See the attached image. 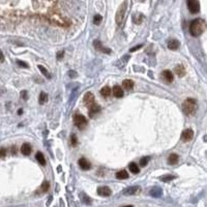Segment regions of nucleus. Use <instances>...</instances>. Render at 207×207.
<instances>
[{
	"instance_id": "obj_31",
	"label": "nucleus",
	"mask_w": 207,
	"mask_h": 207,
	"mask_svg": "<svg viewBox=\"0 0 207 207\" xmlns=\"http://www.w3.org/2000/svg\"><path fill=\"white\" fill-rule=\"evenodd\" d=\"M71 141H72V145L73 146H77V137L75 135H72L71 136Z\"/></svg>"
},
{
	"instance_id": "obj_6",
	"label": "nucleus",
	"mask_w": 207,
	"mask_h": 207,
	"mask_svg": "<svg viewBox=\"0 0 207 207\" xmlns=\"http://www.w3.org/2000/svg\"><path fill=\"white\" fill-rule=\"evenodd\" d=\"M162 78H163V80L165 81L166 83L170 84V83H172L174 80L173 73H172L171 71H169V69H166V71H164V72L162 73Z\"/></svg>"
},
{
	"instance_id": "obj_3",
	"label": "nucleus",
	"mask_w": 207,
	"mask_h": 207,
	"mask_svg": "<svg viewBox=\"0 0 207 207\" xmlns=\"http://www.w3.org/2000/svg\"><path fill=\"white\" fill-rule=\"evenodd\" d=\"M126 7H127V1H124L120 4V6L118 7L117 11H116V17H115V20H116V23L118 26L122 24V21L124 19V16H125V13H126Z\"/></svg>"
},
{
	"instance_id": "obj_13",
	"label": "nucleus",
	"mask_w": 207,
	"mask_h": 207,
	"mask_svg": "<svg viewBox=\"0 0 207 207\" xmlns=\"http://www.w3.org/2000/svg\"><path fill=\"white\" fill-rule=\"evenodd\" d=\"M31 150H32V148L28 143H24L21 147V152L24 155H29L31 153Z\"/></svg>"
},
{
	"instance_id": "obj_32",
	"label": "nucleus",
	"mask_w": 207,
	"mask_h": 207,
	"mask_svg": "<svg viewBox=\"0 0 207 207\" xmlns=\"http://www.w3.org/2000/svg\"><path fill=\"white\" fill-rule=\"evenodd\" d=\"M64 54V51H60V52L57 54V59H62V56Z\"/></svg>"
},
{
	"instance_id": "obj_14",
	"label": "nucleus",
	"mask_w": 207,
	"mask_h": 207,
	"mask_svg": "<svg viewBox=\"0 0 207 207\" xmlns=\"http://www.w3.org/2000/svg\"><path fill=\"white\" fill-rule=\"evenodd\" d=\"M94 47L97 48L99 51H102V52L107 53V54H110V53H111L110 49H106V48H104L102 46V44H101L99 41H94Z\"/></svg>"
},
{
	"instance_id": "obj_33",
	"label": "nucleus",
	"mask_w": 207,
	"mask_h": 207,
	"mask_svg": "<svg viewBox=\"0 0 207 207\" xmlns=\"http://www.w3.org/2000/svg\"><path fill=\"white\" fill-rule=\"evenodd\" d=\"M5 148H4V147H2V148H1V157H2V158H4V157H5Z\"/></svg>"
},
{
	"instance_id": "obj_20",
	"label": "nucleus",
	"mask_w": 207,
	"mask_h": 207,
	"mask_svg": "<svg viewBox=\"0 0 207 207\" xmlns=\"http://www.w3.org/2000/svg\"><path fill=\"white\" fill-rule=\"evenodd\" d=\"M122 86L124 87V89H126V90H130V89L134 87V82H132V80L126 79V80H124L123 82H122Z\"/></svg>"
},
{
	"instance_id": "obj_24",
	"label": "nucleus",
	"mask_w": 207,
	"mask_h": 207,
	"mask_svg": "<svg viewBox=\"0 0 207 207\" xmlns=\"http://www.w3.org/2000/svg\"><path fill=\"white\" fill-rule=\"evenodd\" d=\"M48 101V94L46 92H41L39 94V104H45V103H47Z\"/></svg>"
},
{
	"instance_id": "obj_34",
	"label": "nucleus",
	"mask_w": 207,
	"mask_h": 207,
	"mask_svg": "<svg viewBox=\"0 0 207 207\" xmlns=\"http://www.w3.org/2000/svg\"><path fill=\"white\" fill-rule=\"evenodd\" d=\"M141 48H142V45H140V46H137V47H135V48H132L130 51V52H135V51H137L138 49H141Z\"/></svg>"
},
{
	"instance_id": "obj_30",
	"label": "nucleus",
	"mask_w": 207,
	"mask_h": 207,
	"mask_svg": "<svg viewBox=\"0 0 207 207\" xmlns=\"http://www.w3.org/2000/svg\"><path fill=\"white\" fill-rule=\"evenodd\" d=\"M175 177L174 176H172V175H166V176H163V177H160V179L162 180H164L165 182H168V181H170V180H172V179H174Z\"/></svg>"
},
{
	"instance_id": "obj_9",
	"label": "nucleus",
	"mask_w": 207,
	"mask_h": 207,
	"mask_svg": "<svg viewBox=\"0 0 207 207\" xmlns=\"http://www.w3.org/2000/svg\"><path fill=\"white\" fill-rule=\"evenodd\" d=\"M97 194H99V196L108 197L112 194V190L108 188V186H101V188H97Z\"/></svg>"
},
{
	"instance_id": "obj_7",
	"label": "nucleus",
	"mask_w": 207,
	"mask_h": 207,
	"mask_svg": "<svg viewBox=\"0 0 207 207\" xmlns=\"http://www.w3.org/2000/svg\"><path fill=\"white\" fill-rule=\"evenodd\" d=\"M84 104L89 108L94 105V95L91 92H87L84 95Z\"/></svg>"
},
{
	"instance_id": "obj_17",
	"label": "nucleus",
	"mask_w": 207,
	"mask_h": 207,
	"mask_svg": "<svg viewBox=\"0 0 207 207\" xmlns=\"http://www.w3.org/2000/svg\"><path fill=\"white\" fill-rule=\"evenodd\" d=\"M175 73L178 77H183L185 75V69L183 65H177L176 69H175Z\"/></svg>"
},
{
	"instance_id": "obj_26",
	"label": "nucleus",
	"mask_w": 207,
	"mask_h": 207,
	"mask_svg": "<svg viewBox=\"0 0 207 207\" xmlns=\"http://www.w3.org/2000/svg\"><path fill=\"white\" fill-rule=\"evenodd\" d=\"M150 194H151L153 197H160L162 196V190H160V188H153V190L150 192Z\"/></svg>"
},
{
	"instance_id": "obj_36",
	"label": "nucleus",
	"mask_w": 207,
	"mask_h": 207,
	"mask_svg": "<svg viewBox=\"0 0 207 207\" xmlns=\"http://www.w3.org/2000/svg\"><path fill=\"white\" fill-rule=\"evenodd\" d=\"M21 95H22V97L23 99H27V92L26 91H22V93H21Z\"/></svg>"
},
{
	"instance_id": "obj_11",
	"label": "nucleus",
	"mask_w": 207,
	"mask_h": 207,
	"mask_svg": "<svg viewBox=\"0 0 207 207\" xmlns=\"http://www.w3.org/2000/svg\"><path fill=\"white\" fill-rule=\"evenodd\" d=\"M140 190H141L140 186H130V188H127L126 190H124L123 194L124 195H136Z\"/></svg>"
},
{
	"instance_id": "obj_8",
	"label": "nucleus",
	"mask_w": 207,
	"mask_h": 207,
	"mask_svg": "<svg viewBox=\"0 0 207 207\" xmlns=\"http://www.w3.org/2000/svg\"><path fill=\"white\" fill-rule=\"evenodd\" d=\"M78 164H79V166H80V168L82 169V170H85V171H87V170H89V169L91 168V164L89 163L86 158H84V157L80 158L79 162H78Z\"/></svg>"
},
{
	"instance_id": "obj_21",
	"label": "nucleus",
	"mask_w": 207,
	"mask_h": 207,
	"mask_svg": "<svg viewBox=\"0 0 207 207\" xmlns=\"http://www.w3.org/2000/svg\"><path fill=\"white\" fill-rule=\"evenodd\" d=\"M111 92H112V90H111V88L109 86H105V87H103V88L101 89V94H102L104 97H108L111 94Z\"/></svg>"
},
{
	"instance_id": "obj_18",
	"label": "nucleus",
	"mask_w": 207,
	"mask_h": 207,
	"mask_svg": "<svg viewBox=\"0 0 207 207\" xmlns=\"http://www.w3.org/2000/svg\"><path fill=\"white\" fill-rule=\"evenodd\" d=\"M128 169H130V171L132 172V174H137L140 172V168H139V166L136 163H130V165H128Z\"/></svg>"
},
{
	"instance_id": "obj_29",
	"label": "nucleus",
	"mask_w": 207,
	"mask_h": 207,
	"mask_svg": "<svg viewBox=\"0 0 207 207\" xmlns=\"http://www.w3.org/2000/svg\"><path fill=\"white\" fill-rule=\"evenodd\" d=\"M148 162H149V157L148 156L142 157V158L140 160V166H141V167H145V166H147Z\"/></svg>"
},
{
	"instance_id": "obj_35",
	"label": "nucleus",
	"mask_w": 207,
	"mask_h": 207,
	"mask_svg": "<svg viewBox=\"0 0 207 207\" xmlns=\"http://www.w3.org/2000/svg\"><path fill=\"white\" fill-rule=\"evenodd\" d=\"M18 63H19L20 64V65H22L23 66V67H28V65H27V64H26V63H25V62H22V61H18Z\"/></svg>"
},
{
	"instance_id": "obj_38",
	"label": "nucleus",
	"mask_w": 207,
	"mask_h": 207,
	"mask_svg": "<svg viewBox=\"0 0 207 207\" xmlns=\"http://www.w3.org/2000/svg\"><path fill=\"white\" fill-rule=\"evenodd\" d=\"M123 207H134L132 205H127V206H123Z\"/></svg>"
},
{
	"instance_id": "obj_16",
	"label": "nucleus",
	"mask_w": 207,
	"mask_h": 207,
	"mask_svg": "<svg viewBox=\"0 0 207 207\" xmlns=\"http://www.w3.org/2000/svg\"><path fill=\"white\" fill-rule=\"evenodd\" d=\"M168 48L170 50H176L179 48V41L176 39H172L168 43Z\"/></svg>"
},
{
	"instance_id": "obj_22",
	"label": "nucleus",
	"mask_w": 207,
	"mask_h": 207,
	"mask_svg": "<svg viewBox=\"0 0 207 207\" xmlns=\"http://www.w3.org/2000/svg\"><path fill=\"white\" fill-rule=\"evenodd\" d=\"M35 157H36V160H37V162H39L41 166L46 165V160H45L44 154H43L41 152H37V153L35 154Z\"/></svg>"
},
{
	"instance_id": "obj_4",
	"label": "nucleus",
	"mask_w": 207,
	"mask_h": 207,
	"mask_svg": "<svg viewBox=\"0 0 207 207\" xmlns=\"http://www.w3.org/2000/svg\"><path fill=\"white\" fill-rule=\"evenodd\" d=\"M74 122H75V125L79 130H83L86 126V124H87V119L83 115H81V114H77V115L74 116Z\"/></svg>"
},
{
	"instance_id": "obj_5",
	"label": "nucleus",
	"mask_w": 207,
	"mask_h": 207,
	"mask_svg": "<svg viewBox=\"0 0 207 207\" xmlns=\"http://www.w3.org/2000/svg\"><path fill=\"white\" fill-rule=\"evenodd\" d=\"M186 4H188V11L192 14H197L200 11V3L197 0H188Z\"/></svg>"
},
{
	"instance_id": "obj_19",
	"label": "nucleus",
	"mask_w": 207,
	"mask_h": 207,
	"mask_svg": "<svg viewBox=\"0 0 207 207\" xmlns=\"http://www.w3.org/2000/svg\"><path fill=\"white\" fill-rule=\"evenodd\" d=\"M116 178L117 179H126V178H128V174L125 170H121V171L116 173Z\"/></svg>"
},
{
	"instance_id": "obj_1",
	"label": "nucleus",
	"mask_w": 207,
	"mask_h": 207,
	"mask_svg": "<svg viewBox=\"0 0 207 207\" xmlns=\"http://www.w3.org/2000/svg\"><path fill=\"white\" fill-rule=\"evenodd\" d=\"M206 29V23L202 19H195L190 25V32L193 36H199Z\"/></svg>"
},
{
	"instance_id": "obj_15",
	"label": "nucleus",
	"mask_w": 207,
	"mask_h": 207,
	"mask_svg": "<svg viewBox=\"0 0 207 207\" xmlns=\"http://www.w3.org/2000/svg\"><path fill=\"white\" fill-rule=\"evenodd\" d=\"M99 111H101V107L94 104L93 106H91V107L89 108V115H90V117H93L95 114L99 113Z\"/></svg>"
},
{
	"instance_id": "obj_12",
	"label": "nucleus",
	"mask_w": 207,
	"mask_h": 207,
	"mask_svg": "<svg viewBox=\"0 0 207 207\" xmlns=\"http://www.w3.org/2000/svg\"><path fill=\"white\" fill-rule=\"evenodd\" d=\"M112 92H113L114 97H118V99H120V97H123V90H122L121 87H120V86H118V85L114 86Z\"/></svg>"
},
{
	"instance_id": "obj_28",
	"label": "nucleus",
	"mask_w": 207,
	"mask_h": 207,
	"mask_svg": "<svg viewBox=\"0 0 207 207\" xmlns=\"http://www.w3.org/2000/svg\"><path fill=\"white\" fill-rule=\"evenodd\" d=\"M102 20H103V17L101 16V15H95V16L93 17V23L95 25H99V24H101Z\"/></svg>"
},
{
	"instance_id": "obj_25",
	"label": "nucleus",
	"mask_w": 207,
	"mask_h": 207,
	"mask_svg": "<svg viewBox=\"0 0 207 207\" xmlns=\"http://www.w3.org/2000/svg\"><path fill=\"white\" fill-rule=\"evenodd\" d=\"M50 188V184L48 181H45L43 184H41V188H39V192H41V193H46V192H48Z\"/></svg>"
},
{
	"instance_id": "obj_2",
	"label": "nucleus",
	"mask_w": 207,
	"mask_h": 207,
	"mask_svg": "<svg viewBox=\"0 0 207 207\" xmlns=\"http://www.w3.org/2000/svg\"><path fill=\"white\" fill-rule=\"evenodd\" d=\"M197 108H198V106H197V102L194 99H186L184 101V103L182 104L183 112L188 116L194 115V114L196 113Z\"/></svg>"
},
{
	"instance_id": "obj_27",
	"label": "nucleus",
	"mask_w": 207,
	"mask_h": 207,
	"mask_svg": "<svg viewBox=\"0 0 207 207\" xmlns=\"http://www.w3.org/2000/svg\"><path fill=\"white\" fill-rule=\"evenodd\" d=\"M39 71H41V72L45 75V77H46V78H48V79H50V78H51V75H50V73L48 72L47 69H45L43 65H39Z\"/></svg>"
},
{
	"instance_id": "obj_23",
	"label": "nucleus",
	"mask_w": 207,
	"mask_h": 207,
	"mask_svg": "<svg viewBox=\"0 0 207 207\" xmlns=\"http://www.w3.org/2000/svg\"><path fill=\"white\" fill-rule=\"evenodd\" d=\"M168 162L170 165H174V164H176L178 162V155L176 153H172L170 154V156L168 157Z\"/></svg>"
},
{
	"instance_id": "obj_10",
	"label": "nucleus",
	"mask_w": 207,
	"mask_h": 207,
	"mask_svg": "<svg viewBox=\"0 0 207 207\" xmlns=\"http://www.w3.org/2000/svg\"><path fill=\"white\" fill-rule=\"evenodd\" d=\"M193 137H194V132L192 130H190V128H188V130H183L182 134H181V139L183 141H185V142L190 141Z\"/></svg>"
},
{
	"instance_id": "obj_37",
	"label": "nucleus",
	"mask_w": 207,
	"mask_h": 207,
	"mask_svg": "<svg viewBox=\"0 0 207 207\" xmlns=\"http://www.w3.org/2000/svg\"><path fill=\"white\" fill-rule=\"evenodd\" d=\"M69 77H71V78H74V77H76V76H77V74H76V73H74V72H69Z\"/></svg>"
}]
</instances>
